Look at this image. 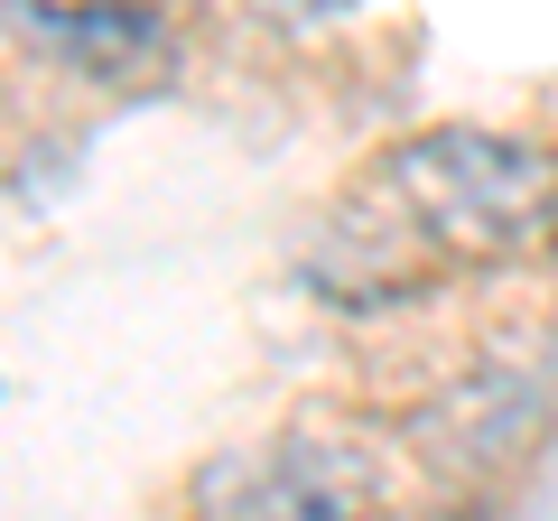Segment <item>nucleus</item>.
Masks as SVG:
<instances>
[{"mask_svg":"<svg viewBox=\"0 0 558 521\" xmlns=\"http://www.w3.org/2000/svg\"><path fill=\"white\" fill-rule=\"evenodd\" d=\"M391 233H354L381 252V289H410V270H484V260H521L558 242V149L484 131V121H438L381 149L373 186H363Z\"/></svg>","mask_w":558,"mask_h":521,"instance_id":"f257e3e1","label":"nucleus"},{"mask_svg":"<svg viewBox=\"0 0 558 521\" xmlns=\"http://www.w3.org/2000/svg\"><path fill=\"white\" fill-rule=\"evenodd\" d=\"M381 502H391V465L344 428H279L223 447L186 484L196 521H381Z\"/></svg>","mask_w":558,"mask_h":521,"instance_id":"f03ea898","label":"nucleus"},{"mask_svg":"<svg viewBox=\"0 0 558 521\" xmlns=\"http://www.w3.org/2000/svg\"><path fill=\"white\" fill-rule=\"evenodd\" d=\"M47 38L102 84H140L168 65V28L149 0H75V10H47Z\"/></svg>","mask_w":558,"mask_h":521,"instance_id":"7ed1b4c3","label":"nucleus"},{"mask_svg":"<svg viewBox=\"0 0 558 521\" xmlns=\"http://www.w3.org/2000/svg\"><path fill=\"white\" fill-rule=\"evenodd\" d=\"M260 10H279V20H336V10H354V0H260Z\"/></svg>","mask_w":558,"mask_h":521,"instance_id":"20e7f679","label":"nucleus"}]
</instances>
